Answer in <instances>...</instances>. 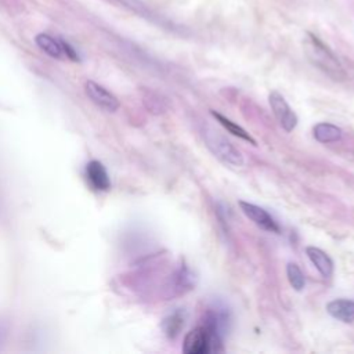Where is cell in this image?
<instances>
[{
    "instance_id": "4",
    "label": "cell",
    "mask_w": 354,
    "mask_h": 354,
    "mask_svg": "<svg viewBox=\"0 0 354 354\" xmlns=\"http://www.w3.org/2000/svg\"><path fill=\"white\" fill-rule=\"evenodd\" d=\"M238 205H239L241 210L243 212V214L248 218H250L257 227H260L261 230L268 231V232L279 234V225L277 224V221L271 217V214L267 210H264L263 207H260L254 203L245 202V201H239Z\"/></svg>"
},
{
    "instance_id": "2",
    "label": "cell",
    "mask_w": 354,
    "mask_h": 354,
    "mask_svg": "<svg viewBox=\"0 0 354 354\" xmlns=\"http://www.w3.org/2000/svg\"><path fill=\"white\" fill-rule=\"evenodd\" d=\"M202 136L206 142V147L218 160L232 167L243 166L245 160L241 151L230 140H227L218 130L206 126L202 131Z\"/></svg>"
},
{
    "instance_id": "5",
    "label": "cell",
    "mask_w": 354,
    "mask_h": 354,
    "mask_svg": "<svg viewBox=\"0 0 354 354\" xmlns=\"http://www.w3.org/2000/svg\"><path fill=\"white\" fill-rule=\"evenodd\" d=\"M183 351L185 354H207L212 351L210 339L203 326H196L185 335Z\"/></svg>"
},
{
    "instance_id": "3",
    "label": "cell",
    "mask_w": 354,
    "mask_h": 354,
    "mask_svg": "<svg viewBox=\"0 0 354 354\" xmlns=\"http://www.w3.org/2000/svg\"><path fill=\"white\" fill-rule=\"evenodd\" d=\"M268 102L279 126L288 133L292 131L297 126V115L289 106L283 95L278 91H271L268 95Z\"/></svg>"
},
{
    "instance_id": "14",
    "label": "cell",
    "mask_w": 354,
    "mask_h": 354,
    "mask_svg": "<svg viewBox=\"0 0 354 354\" xmlns=\"http://www.w3.org/2000/svg\"><path fill=\"white\" fill-rule=\"evenodd\" d=\"M286 275H288V281L290 283V286L300 292L304 285H306V278H304V274L301 272L300 267L296 264V263H289L286 266Z\"/></svg>"
},
{
    "instance_id": "15",
    "label": "cell",
    "mask_w": 354,
    "mask_h": 354,
    "mask_svg": "<svg viewBox=\"0 0 354 354\" xmlns=\"http://www.w3.org/2000/svg\"><path fill=\"white\" fill-rule=\"evenodd\" d=\"M118 1L119 4H122L123 7L129 8L130 11H134L136 14L144 17V18H148V19H155V15L153 12L140 0H115Z\"/></svg>"
},
{
    "instance_id": "16",
    "label": "cell",
    "mask_w": 354,
    "mask_h": 354,
    "mask_svg": "<svg viewBox=\"0 0 354 354\" xmlns=\"http://www.w3.org/2000/svg\"><path fill=\"white\" fill-rule=\"evenodd\" d=\"M8 332H10V325L7 321L0 319V350L3 348V346L6 344V340L8 337Z\"/></svg>"
},
{
    "instance_id": "11",
    "label": "cell",
    "mask_w": 354,
    "mask_h": 354,
    "mask_svg": "<svg viewBox=\"0 0 354 354\" xmlns=\"http://www.w3.org/2000/svg\"><path fill=\"white\" fill-rule=\"evenodd\" d=\"M35 41L40 50H43L46 54H48L53 58L59 59V58H62V55H65L62 43L59 39H55L47 33H39L35 37Z\"/></svg>"
},
{
    "instance_id": "7",
    "label": "cell",
    "mask_w": 354,
    "mask_h": 354,
    "mask_svg": "<svg viewBox=\"0 0 354 354\" xmlns=\"http://www.w3.org/2000/svg\"><path fill=\"white\" fill-rule=\"evenodd\" d=\"M86 177L95 191H108L111 188L109 176L104 165L98 160H90L86 166Z\"/></svg>"
},
{
    "instance_id": "10",
    "label": "cell",
    "mask_w": 354,
    "mask_h": 354,
    "mask_svg": "<svg viewBox=\"0 0 354 354\" xmlns=\"http://www.w3.org/2000/svg\"><path fill=\"white\" fill-rule=\"evenodd\" d=\"M342 129L337 127L336 124L321 122L317 123L313 127V136L318 142L328 144V142H336L342 138Z\"/></svg>"
},
{
    "instance_id": "1",
    "label": "cell",
    "mask_w": 354,
    "mask_h": 354,
    "mask_svg": "<svg viewBox=\"0 0 354 354\" xmlns=\"http://www.w3.org/2000/svg\"><path fill=\"white\" fill-rule=\"evenodd\" d=\"M303 48L307 59L315 68H318L325 75H328L330 79L342 82L347 77V73L342 62L337 59L333 51L315 35L310 32L306 33L303 40Z\"/></svg>"
},
{
    "instance_id": "13",
    "label": "cell",
    "mask_w": 354,
    "mask_h": 354,
    "mask_svg": "<svg viewBox=\"0 0 354 354\" xmlns=\"http://www.w3.org/2000/svg\"><path fill=\"white\" fill-rule=\"evenodd\" d=\"M184 326V317L181 313L176 311L170 315H167L163 322H162V329L165 332V335L169 337V339H174L178 336L181 328Z\"/></svg>"
},
{
    "instance_id": "9",
    "label": "cell",
    "mask_w": 354,
    "mask_h": 354,
    "mask_svg": "<svg viewBox=\"0 0 354 354\" xmlns=\"http://www.w3.org/2000/svg\"><path fill=\"white\" fill-rule=\"evenodd\" d=\"M326 311L330 317L344 322H354V301L347 299H336L326 304Z\"/></svg>"
},
{
    "instance_id": "12",
    "label": "cell",
    "mask_w": 354,
    "mask_h": 354,
    "mask_svg": "<svg viewBox=\"0 0 354 354\" xmlns=\"http://www.w3.org/2000/svg\"><path fill=\"white\" fill-rule=\"evenodd\" d=\"M210 113H212V116H213L228 133H231V134H234V136H236V137H239V138H242V140H245V141H249L250 144L256 145V140H254L243 127H241L239 124L234 123L232 120H230L228 118H225V116L221 115L220 112H216V111L212 109Z\"/></svg>"
},
{
    "instance_id": "6",
    "label": "cell",
    "mask_w": 354,
    "mask_h": 354,
    "mask_svg": "<svg viewBox=\"0 0 354 354\" xmlns=\"http://www.w3.org/2000/svg\"><path fill=\"white\" fill-rule=\"evenodd\" d=\"M86 94L95 105H98L100 108H102L108 112H115L119 108L118 98L111 91H108L105 87H102L101 84H98L93 80L86 83Z\"/></svg>"
},
{
    "instance_id": "8",
    "label": "cell",
    "mask_w": 354,
    "mask_h": 354,
    "mask_svg": "<svg viewBox=\"0 0 354 354\" xmlns=\"http://www.w3.org/2000/svg\"><path fill=\"white\" fill-rule=\"evenodd\" d=\"M306 254L313 263V266L317 268V271L324 277V278H330L333 274V261L332 259L319 248L315 246H307L306 248Z\"/></svg>"
}]
</instances>
